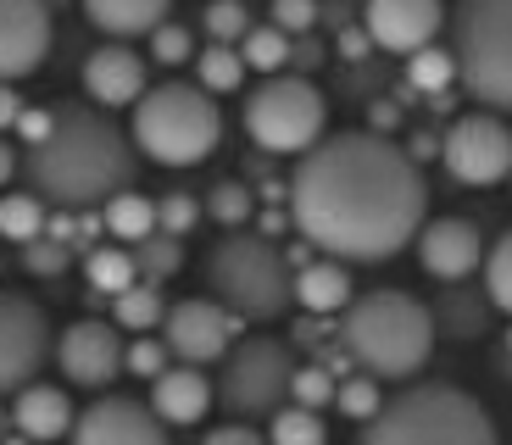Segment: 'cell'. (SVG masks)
<instances>
[{"mask_svg": "<svg viewBox=\"0 0 512 445\" xmlns=\"http://www.w3.org/2000/svg\"><path fill=\"white\" fill-rule=\"evenodd\" d=\"M145 407H151L167 429H190V423H201L206 412H212V379H206V368L173 362V368L151 384V401H145Z\"/></svg>", "mask_w": 512, "mask_h": 445, "instance_id": "ffe728a7", "label": "cell"}, {"mask_svg": "<svg viewBox=\"0 0 512 445\" xmlns=\"http://www.w3.org/2000/svg\"><path fill=\"white\" fill-rule=\"evenodd\" d=\"M173 368V356H167V345L156 340V334H134L123 351V373H134V379H162V373Z\"/></svg>", "mask_w": 512, "mask_h": 445, "instance_id": "74e56055", "label": "cell"}, {"mask_svg": "<svg viewBox=\"0 0 512 445\" xmlns=\"http://www.w3.org/2000/svg\"><path fill=\"white\" fill-rule=\"evenodd\" d=\"M429 318H435V334H446V340H485L496 306H490L485 284H440V301L429 306Z\"/></svg>", "mask_w": 512, "mask_h": 445, "instance_id": "7402d4cb", "label": "cell"}, {"mask_svg": "<svg viewBox=\"0 0 512 445\" xmlns=\"http://www.w3.org/2000/svg\"><path fill=\"white\" fill-rule=\"evenodd\" d=\"M51 117L56 112H39V106H23V117H17L12 134H23V145H39L45 134H51Z\"/></svg>", "mask_w": 512, "mask_h": 445, "instance_id": "ee69618b", "label": "cell"}, {"mask_svg": "<svg viewBox=\"0 0 512 445\" xmlns=\"http://www.w3.org/2000/svg\"><path fill=\"white\" fill-rule=\"evenodd\" d=\"M290 229L329 262H390L429 223L423 167L390 134H323L290 173Z\"/></svg>", "mask_w": 512, "mask_h": 445, "instance_id": "6da1fadb", "label": "cell"}, {"mask_svg": "<svg viewBox=\"0 0 512 445\" xmlns=\"http://www.w3.org/2000/svg\"><path fill=\"white\" fill-rule=\"evenodd\" d=\"M334 45H340V56H346V62H368V56H373V39L362 34V28H340V39H334Z\"/></svg>", "mask_w": 512, "mask_h": 445, "instance_id": "bcb514c9", "label": "cell"}, {"mask_svg": "<svg viewBox=\"0 0 512 445\" xmlns=\"http://www.w3.org/2000/svg\"><path fill=\"white\" fill-rule=\"evenodd\" d=\"M245 134L268 156H307L329 134V101L312 78L273 73L245 89Z\"/></svg>", "mask_w": 512, "mask_h": 445, "instance_id": "9c48e42d", "label": "cell"}, {"mask_svg": "<svg viewBox=\"0 0 512 445\" xmlns=\"http://www.w3.org/2000/svg\"><path fill=\"white\" fill-rule=\"evenodd\" d=\"M268 445H329L323 412H307V407H279V412L268 418Z\"/></svg>", "mask_w": 512, "mask_h": 445, "instance_id": "1f68e13d", "label": "cell"}, {"mask_svg": "<svg viewBox=\"0 0 512 445\" xmlns=\"http://www.w3.org/2000/svg\"><path fill=\"white\" fill-rule=\"evenodd\" d=\"M334 407L346 412L351 423H373L384 407L379 395V379H368V373H351V379H340V390H334Z\"/></svg>", "mask_w": 512, "mask_h": 445, "instance_id": "8d00e7d4", "label": "cell"}, {"mask_svg": "<svg viewBox=\"0 0 512 445\" xmlns=\"http://www.w3.org/2000/svg\"><path fill=\"white\" fill-rule=\"evenodd\" d=\"M401 151H407V156H412V162H418V167H423V162H429V156H440V140H435V134H412V140H407V145H401Z\"/></svg>", "mask_w": 512, "mask_h": 445, "instance_id": "c3c4849f", "label": "cell"}, {"mask_svg": "<svg viewBox=\"0 0 512 445\" xmlns=\"http://www.w3.org/2000/svg\"><path fill=\"white\" fill-rule=\"evenodd\" d=\"M67 245H56V240H45V234H39L34 245H23V267L28 273H34V279H56V273H62L67 267Z\"/></svg>", "mask_w": 512, "mask_h": 445, "instance_id": "b9f144b4", "label": "cell"}, {"mask_svg": "<svg viewBox=\"0 0 512 445\" xmlns=\"http://www.w3.org/2000/svg\"><path fill=\"white\" fill-rule=\"evenodd\" d=\"M195 89H206L212 101L218 95H234V89H245V62L234 45H201L195 51Z\"/></svg>", "mask_w": 512, "mask_h": 445, "instance_id": "d4e9b609", "label": "cell"}, {"mask_svg": "<svg viewBox=\"0 0 512 445\" xmlns=\"http://www.w3.org/2000/svg\"><path fill=\"white\" fill-rule=\"evenodd\" d=\"M357 445H501L490 412L457 384H412L362 423Z\"/></svg>", "mask_w": 512, "mask_h": 445, "instance_id": "277c9868", "label": "cell"}, {"mask_svg": "<svg viewBox=\"0 0 512 445\" xmlns=\"http://www.w3.org/2000/svg\"><path fill=\"white\" fill-rule=\"evenodd\" d=\"M234 51H240L245 73L273 78V73H284V67H290V34H279L273 23H251V34H245Z\"/></svg>", "mask_w": 512, "mask_h": 445, "instance_id": "4316f807", "label": "cell"}, {"mask_svg": "<svg viewBox=\"0 0 512 445\" xmlns=\"http://www.w3.org/2000/svg\"><path fill=\"white\" fill-rule=\"evenodd\" d=\"M223 112L195 84H156L134 101V151L162 167H195L218 151Z\"/></svg>", "mask_w": 512, "mask_h": 445, "instance_id": "8992f818", "label": "cell"}, {"mask_svg": "<svg viewBox=\"0 0 512 445\" xmlns=\"http://www.w3.org/2000/svg\"><path fill=\"white\" fill-rule=\"evenodd\" d=\"M23 178L56 212H101L112 195L134 190L128 184L134 178V140L101 106H84V101L56 106L51 134L28 145Z\"/></svg>", "mask_w": 512, "mask_h": 445, "instance_id": "7a4b0ae2", "label": "cell"}, {"mask_svg": "<svg viewBox=\"0 0 512 445\" xmlns=\"http://www.w3.org/2000/svg\"><path fill=\"white\" fill-rule=\"evenodd\" d=\"M334 390H340V379H334L323 362H307V368H295V379H290V407L323 412V407H334Z\"/></svg>", "mask_w": 512, "mask_h": 445, "instance_id": "d590c367", "label": "cell"}, {"mask_svg": "<svg viewBox=\"0 0 512 445\" xmlns=\"http://www.w3.org/2000/svg\"><path fill=\"white\" fill-rule=\"evenodd\" d=\"M295 345L279 334H245L229 356L218 362L212 407H223L234 423H268L279 407H290V379H295Z\"/></svg>", "mask_w": 512, "mask_h": 445, "instance_id": "ba28073f", "label": "cell"}, {"mask_svg": "<svg viewBox=\"0 0 512 445\" xmlns=\"http://www.w3.org/2000/svg\"><path fill=\"white\" fill-rule=\"evenodd\" d=\"M0 445H28V440H23V434H6V440H0Z\"/></svg>", "mask_w": 512, "mask_h": 445, "instance_id": "f5cc1de1", "label": "cell"}, {"mask_svg": "<svg viewBox=\"0 0 512 445\" xmlns=\"http://www.w3.org/2000/svg\"><path fill=\"white\" fill-rule=\"evenodd\" d=\"M6 423H12V418H6V412H0V434H6Z\"/></svg>", "mask_w": 512, "mask_h": 445, "instance_id": "db71d44e", "label": "cell"}, {"mask_svg": "<svg viewBox=\"0 0 512 445\" xmlns=\"http://www.w3.org/2000/svg\"><path fill=\"white\" fill-rule=\"evenodd\" d=\"M251 190H245L240 178H218V184H212V195H206V206L201 212L212 217V223H223V229L229 234H240L245 223H251Z\"/></svg>", "mask_w": 512, "mask_h": 445, "instance_id": "d6a6232c", "label": "cell"}, {"mask_svg": "<svg viewBox=\"0 0 512 445\" xmlns=\"http://www.w3.org/2000/svg\"><path fill=\"white\" fill-rule=\"evenodd\" d=\"M368 117H373V128H368V134H384V128H396V123H401V112H396V106H373Z\"/></svg>", "mask_w": 512, "mask_h": 445, "instance_id": "816d5d0a", "label": "cell"}, {"mask_svg": "<svg viewBox=\"0 0 512 445\" xmlns=\"http://www.w3.org/2000/svg\"><path fill=\"white\" fill-rule=\"evenodd\" d=\"M284 229H290V212H262V229H256V234L279 245V234H284Z\"/></svg>", "mask_w": 512, "mask_h": 445, "instance_id": "681fc988", "label": "cell"}, {"mask_svg": "<svg viewBox=\"0 0 512 445\" xmlns=\"http://www.w3.org/2000/svg\"><path fill=\"white\" fill-rule=\"evenodd\" d=\"M351 301H357V284H351L346 262L312 256L307 267H295V306L301 312H312V318H340Z\"/></svg>", "mask_w": 512, "mask_h": 445, "instance_id": "44dd1931", "label": "cell"}, {"mask_svg": "<svg viewBox=\"0 0 512 445\" xmlns=\"http://www.w3.org/2000/svg\"><path fill=\"white\" fill-rule=\"evenodd\" d=\"M84 17H90L101 34L112 39H134V34H156L167 23V6L173 0H78Z\"/></svg>", "mask_w": 512, "mask_h": 445, "instance_id": "603a6c76", "label": "cell"}, {"mask_svg": "<svg viewBox=\"0 0 512 445\" xmlns=\"http://www.w3.org/2000/svg\"><path fill=\"white\" fill-rule=\"evenodd\" d=\"M479 273H485V295H490V306L512 318V229L485 251V267H479Z\"/></svg>", "mask_w": 512, "mask_h": 445, "instance_id": "836d02e7", "label": "cell"}, {"mask_svg": "<svg viewBox=\"0 0 512 445\" xmlns=\"http://www.w3.org/2000/svg\"><path fill=\"white\" fill-rule=\"evenodd\" d=\"M340 334V351L351 356V368L368 373L379 384H401L418 379L423 362L435 356V318L429 306L407 290H368L340 312L334 323Z\"/></svg>", "mask_w": 512, "mask_h": 445, "instance_id": "3957f363", "label": "cell"}, {"mask_svg": "<svg viewBox=\"0 0 512 445\" xmlns=\"http://www.w3.org/2000/svg\"><path fill=\"white\" fill-rule=\"evenodd\" d=\"M45 201H39L34 190H12V195H0V240H12V245H34L39 234H45Z\"/></svg>", "mask_w": 512, "mask_h": 445, "instance_id": "83f0119b", "label": "cell"}, {"mask_svg": "<svg viewBox=\"0 0 512 445\" xmlns=\"http://www.w3.org/2000/svg\"><path fill=\"white\" fill-rule=\"evenodd\" d=\"M206 45H240L251 34V12L245 0H206Z\"/></svg>", "mask_w": 512, "mask_h": 445, "instance_id": "e575fe53", "label": "cell"}, {"mask_svg": "<svg viewBox=\"0 0 512 445\" xmlns=\"http://www.w3.org/2000/svg\"><path fill=\"white\" fill-rule=\"evenodd\" d=\"M162 318H167V301L156 284H134V290L112 295V323L123 334H151V329H162Z\"/></svg>", "mask_w": 512, "mask_h": 445, "instance_id": "484cf974", "label": "cell"}, {"mask_svg": "<svg viewBox=\"0 0 512 445\" xmlns=\"http://www.w3.org/2000/svg\"><path fill=\"white\" fill-rule=\"evenodd\" d=\"M318 62H323V45H318V39H307V34L290 39V67H295V78H307Z\"/></svg>", "mask_w": 512, "mask_h": 445, "instance_id": "f6af8a7d", "label": "cell"}, {"mask_svg": "<svg viewBox=\"0 0 512 445\" xmlns=\"http://www.w3.org/2000/svg\"><path fill=\"white\" fill-rule=\"evenodd\" d=\"M51 51V6L45 0H0V84L28 78Z\"/></svg>", "mask_w": 512, "mask_h": 445, "instance_id": "e0dca14e", "label": "cell"}, {"mask_svg": "<svg viewBox=\"0 0 512 445\" xmlns=\"http://www.w3.org/2000/svg\"><path fill=\"white\" fill-rule=\"evenodd\" d=\"M101 223H106V234H112L123 251H134L140 240L156 234V201L140 195V190H123V195H112V201L101 206Z\"/></svg>", "mask_w": 512, "mask_h": 445, "instance_id": "cb8c5ba5", "label": "cell"}, {"mask_svg": "<svg viewBox=\"0 0 512 445\" xmlns=\"http://www.w3.org/2000/svg\"><path fill=\"white\" fill-rule=\"evenodd\" d=\"M507 351H512V329H507Z\"/></svg>", "mask_w": 512, "mask_h": 445, "instance_id": "11a10c76", "label": "cell"}, {"mask_svg": "<svg viewBox=\"0 0 512 445\" xmlns=\"http://www.w3.org/2000/svg\"><path fill=\"white\" fill-rule=\"evenodd\" d=\"M151 56H156L162 67H184V62L195 56V34H190L184 23H162V28L151 34Z\"/></svg>", "mask_w": 512, "mask_h": 445, "instance_id": "ab89813d", "label": "cell"}, {"mask_svg": "<svg viewBox=\"0 0 512 445\" xmlns=\"http://www.w3.org/2000/svg\"><path fill=\"white\" fill-rule=\"evenodd\" d=\"M440 162L457 184L468 190H490L501 178H512V128L496 112H462L457 123L440 134Z\"/></svg>", "mask_w": 512, "mask_h": 445, "instance_id": "30bf717a", "label": "cell"}, {"mask_svg": "<svg viewBox=\"0 0 512 445\" xmlns=\"http://www.w3.org/2000/svg\"><path fill=\"white\" fill-rule=\"evenodd\" d=\"M73 445H167V423L134 395H101L78 412Z\"/></svg>", "mask_w": 512, "mask_h": 445, "instance_id": "2e32d148", "label": "cell"}, {"mask_svg": "<svg viewBox=\"0 0 512 445\" xmlns=\"http://www.w3.org/2000/svg\"><path fill=\"white\" fill-rule=\"evenodd\" d=\"M78 78H84V89H90V101L101 106V112H117V106H134L145 95V56H134L128 45H101V51L84 56V67H78Z\"/></svg>", "mask_w": 512, "mask_h": 445, "instance_id": "ac0fdd59", "label": "cell"}, {"mask_svg": "<svg viewBox=\"0 0 512 445\" xmlns=\"http://www.w3.org/2000/svg\"><path fill=\"white\" fill-rule=\"evenodd\" d=\"M201 445H268V434H256L251 423H223V429H206Z\"/></svg>", "mask_w": 512, "mask_h": 445, "instance_id": "7bdbcfd3", "label": "cell"}, {"mask_svg": "<svg viewBox=\"0 0 512 445\" xmlns=\"http://www.w3.org/2000/svg\"><path fill=\"white\" fill-rule=\"evenodd\" d=\"M17 117H23V95H17L12 84H0V134H12Z\"/></svg>", "mask_w": 512, "mask_h": 445, "instance_id": "7dc6e473", "label": "cell"}, {"mask_svg": "<svg viewBox=\"0 0 512 445\" xmlns=\"http://www.w3.org/2000/svg\"><path fill=\"white\" fill-rule=\"evenodd\" d=\"M440 28H446L440 0H362V34L373 39V51L418 56L423 45H435Z\"/></svg>", "mask_w": 512, "mask_h": 445, "instance_id": "5bb4252c", "label": "cell"}, {"mask_svg": "<svg viewBox=\"0 0 512 445\" xmlns=\"http://www.w3.org/2000/svg\"><path fill=\"white\" fill-rule=\"evenodd\" d=\"M123 329L117 323H101V318H78L62 329V340L51 345L56 368H62L67 384H78V390H106V384L123 373Z\"/></svg>", "mask_w": 512, "mask_h": 445, "instance_id": "4fadbf2b", "label": "cell"}, {"mask_svg": "<svg viewBox=\"0 0 512 445\" xmlns=\"http://www.w3.org/2000/svg\"><path fill=\"white\" fill-rule=\"evenodd\" d=\"M128 256H134V273H140V284H162V279H173V273L184 267V240L151 234V240H140Z\"/></svg>", "mask_w": 512, "mask_h": 445, "instance_id": "4dcf8cb0", "label": "cell"}, {"mask_svg": "<svg viewBox=\"0 0 512 445\" xmlns=\"http://www.w3.org/2000/svg\"><path fill=\"white\" fill-rule=\"evenodd\" d=\"M268 23L279 28V34H290V39L312 34V28H318V0H273Z\"/></svg>", "mask_w": 512, "mask_h": 445, "instance_id": "60d3db41", "label": "cell"}, {"mask_svg": "<svg viewBox=\"0 0 512 445\" xmlns=\"http://www.w3.org/2000/svg\"><path fill=\"white\" fill-rule=\"evenodd\" d=\"M17 173H23V156H17V151H12V145L0 140V184H12V178H17Z\"/></svg>", "mask_w": 512, "mask_h": 445, "instance_id": "f907efd6", "label": "cell"}, {"mask_svg": "<svg viewBox=\"0 0 512 445\" xmlns=\"http://www.w3.org/2000/svg\"><path fill=\"white\" fill-rule=\"evenodd\" d=\"M56 334L45 306L28 301L17 290H0V395H17L39 379L45 356H51Z\"/></svg>", "mask_w": 512, "mask_h": 445, "instance_id": "8fae6325", "label": "cell"}, {"mask_svg": "<svg viewBox=\"0 0 512 445\" xmlns=\"http://www.w3.org/2000/svg\"><path fill=\"white\" fill-rule=\"evenodd\" d=\"M507 184H512V178H507Z\"/></svg>", "mask_w": 512, "mask_h": 445, "instance_id": "9f6ffc18", "label": "cell"}, {"mask_svg": "<svg viewBox=\"0 0 512 445\" xmlns=\"http://www.w3.org/2000/svg\"><path fill=\"white\" fill-rule=\"evenodd\" d=\"M84 279L101 295H123L140 284V273H134V256L123 245H95V251H84Z\"/></svg>", "mask_w": 512, "mask_h": 445, "instance_id": "f1b7e54d", "label": "cell"}, {"mask_svg": "<svg viewBox=\"0 0 512 445\" xmlns=\"http://www.w3.org/2000/svg\"><path fill=\"white\" fill-rule=\"evenodd\" d=\"M206 290L223 312H234L240 323H279L295 306V273L284 262V251L262 234L240 229L223 234L212 251H206Z\"/></svg>", "mask_w": 512, "mask_h": 445, "instance_id": "5b68a950", "label": "cell"}, {"mask_svg": "<svg viewBox=\"0 0 512 445\" xmlns=\"http://www.w3.org/2000/svg\"><path fill=\"white\" fill-rule=\"evenodd\" d=\"M407 84L418 95H446L457 84V62H451L446 45H423L418 56H407Z\"/></svg>", "mask_w": 512, "mask_h": 445, "instance_id": "f546056e", "label": "cell"}, {"mask_svg": "<svg viewBox=\"0 0 512 445\" xmlns=\"http://www.w3.org/2000/svg\"><path fill=\"white\" fill-rule=\"evenodd\" d=\"M195 223H201V201H195V195H162V201H156V234H167V240H184V234L195 229Z\"/></svg>", "mask_w": 512, "mask_h": 445, "instance_id": "f35d334b", "label": "cell"}, {"mask_svg": "<svg viewBox=\"0 0 512 445\" xmlns=\"http://www.w3.org/2000/svg\"><path fill=\"white\" fill-rule=\"evenodd\" d=\"M418 262L440 284H468L485 267V234L474 217H429L418 229Z\"/></svg>", "mask_w": 512, "mask_h": 445, "instance_id": "9a60e30c", "label": "cell"}, {"mask_svg": "<svg viewBox=\"0 0 512 445\" xmlns=\"http://www.w3.org/2000/svg\"><path fill=\"white\" fill-rule=\"evenodd\" d=\"M446 51L479 112L512 117V0H457Z\"/></svg>", "mask_w": 512, "mask_h": 445, "instance_id": "52a82bcc", "label": "cell"}, {"mask_svg": "<svg viewBox=\"0 0 512 445\" xmlns=\"http://www.w3.org/2000/svg\"><path fill=\"white\" fill-rule=\"evenodd\" d=\"M78 423V407L73 395L62 390V384H28V390H17L12 401V429L23 434L28 445H51V440H67Z\"/></svg>", "mask_w": 512, "mask_h": 445, "instance_id": "d6986e66", "label": "cell"}, {"mask_svg": "<svg viewBox=\"0 0 512 445\" xmlns=\"http://www.w3.org/2000/svg\"><path fill=\"white\" fill-rule=\"evenodd\" d=\"M240 340H245V323L234 318V312H223L212 295H206V301L167 306V318H162V345H167V356H179L184 368L223 362Z\"/></svg>", "mask_w": 512, "mask_h": 445, "instance_id": "7c38bea8", "label": "cell"}]
</instances>
